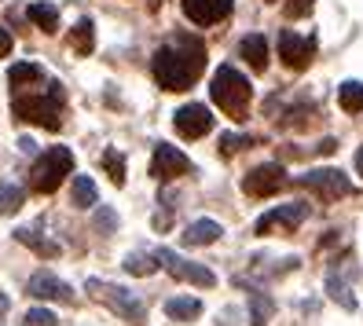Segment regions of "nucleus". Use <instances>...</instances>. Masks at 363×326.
<instances>
[{"label": "nucleus", "mask_w": 363, "mask_h": 326, "mask_svg": "<svg viewBox=\"0 0 363 326\" xmlns=\"http://www.w3.org/2000/svg\"><path fill=\"white\" fill-rule=\"evenodd\" d=\"M15 238L23 246H30L37 257H45V260H52V257H59V242H52V238H45L40 235V227H18L15 231Z\"/></svg>", "instance_id": "17"}, {"label": "nucleus", "mask_w": 363, "mask_h": 326, "mask_svg": "<svg viewBox=\"0 0 363 326\" xmlns=\"http://www.w3.org/2000/svg\"><path fill=\"white\" fill-rule=\"evenodd\" d=\"M26 293L37 297V300H62V304H74V290H70L62 279H55L52 271H37V275H30Z\"/></svg>", "instance_id": "14"}, {"label": "nucleus", "mask_w": 363, "mask_h": 326, "mask_svg": "<svg viewBox=\"0 0 363 326\" xmlns=\"http://www.w3.org/2000/svg\"><path fill=\"white\" fill-rule=\"evenodd\" d=\"M103 169H106V176H111L118 187L125 184V158L118 154L114 147H111V150H103Z\"/></svg>", "instance_id": "28"}, {"label": "nucleus", "mask_w": 363, "mask_h": 326, "mask_svg": "<svg viewBox=\"0 0 363 326\" xmlns=\"http://www.w3.org/2000/svg\"><path fill=\"white\" fill-rule=\"evenodd\" d=\"M158 253H129L125 257V271L129 275H155L158 271Z\"/></svg>", "instance_id": "25"}, {"label": "nucleus", "mask_w": 363, "mask_h": 326, "mask_svg": "<svg viewBox=\"0 0 363 326\" xmlns=\"http://www.w3.org/2000/svg\"><path fill=\"white\" fill-rule=\"evenodd\" d=\"M312 8H315V0H286L283 11H286V18H305Z\"/></svg>", "instance_id": "32"}, {"label": "nucleus", "mask_w": 363, "mask_h": 326, "mask_svg": "<svg viewBox=\"0 0 363 326\" xmlns=\"http://www.w3.org/2000/svg\"><path fill=\"white\" fill-rule=\"evenodd\" d=\"M23 326H55V315L48 308H30L23 315Z\"/></svg>", "instance_id": "31"}, {"label": "nucleus", "mask_w": 363, "mask_h": 326, "mask_svg": "<svg viewBox=\"0 0 363 326\" xmlns=\"http://www.w3.org/2000/svg\"><path fill=\"white\" fill-rule=\"evenodd\" d=\"M173 125H177V133L184 140H202L213 128V114H209L206 103H187V106H180V111L173 114Z\"/></svg>", "instance_id": "12"}, {"label": "nucleus", "mask_w": 363, "mask_h": 326, "mask_svg": "<svg viewBox=\"0 0 363 326\" xmlns=\"http://www.w3.org/2000/svg\"><path fill=\"white\" fill-rule=\"evenodd\" d=\"M89 293L106 304L114 315H121L125 322H133V326H143L147 322V304L133 293V290H125V286H114V282H103V279H89Z\"/></svg>", "instance_id": "5"}, {"label": "nucleus", "mask_w": 363, "mask_h": 326, "mask_svg": "<svg viewBox=\"0 0 363 326\" xmlns=\"http://www.w3.org/2000/svg\"><path fill=\"white\" fill-rule=\"evenodd\" d=\"M206 70V45L180 37L173 45H162L151 59V74L165 92H187Z\"/></svg>", "instance_id": "1"}, {"label": "nucleus", "mask_w": 363, "mask_h": 326, "mask_svg": "<svg viewBox=\"0 0 363 326\" xmlns=\"http://www.w3.org/2000/svg\"><path fill=\"white\" fill-rule=\"evenodd\" d=\"M70 48L77 55H89L96 48V26H92V18H81V23L70 30Z\"/></svg>", "instance_id": "21"}, {"label": "nucleus", "mask_w": 363, "mask_h": 326, "mask_svg": "<svg viewBox=\"0 0 363 326\" xmlns=\"http://www.w3.org/2000/svg\"><path fill=\"white\" fill-rule=\"evenodd\" d=\"M62 106H67V92H62V84L59 81H48L45 89H37V92H15L11 99V114L18 121H33L40 128H52V133H59V125H62Z\"/></svg>", "instance_id": "2"}, {"label": "nucleus", "mask_w": 363, "mask_h": 326, "mask_svg": "<svg viewBox=\"0 0 363 326\" xmlns=\"http://www.w3.org/2000/svg\"><path fill=\"white\" fill-rule=\"evenodd\" d=\"M74 169V154L67 147H48L33 165H30V191L33 194H52L59 191V184L70 176Z\"/></svg>", "instance_id": "4"}, {"label": "nucleus", "mask_w": 363, "mask_h": 326, "mask_svg": "<svg viewBox=\"0 0 363 326\" xmlns=\"http://www.w3.org/2000/svg\"><path fill=\"white\" fill-rule=\"evenodd\" d=\"M209 96H213V103H217L228 118L246 121V114H250V99H253V89H250L246 74H239L235 67H220L217 74H213Z\"/></svg>", "instance_id": "3"}, {"label": "nucleus", "mask_w": 363, "mask_h": 326, "mask_svg": "<svg viewBox=\"0 0 363 326\" xmlns=\"http://www.w3.org/2000/svg\"><path fill=\"white\" fill-rule=\"evenodd\" d=\"M327 293H330V297H334L345 312H356V297H352V290H349L337 275H330V279H327Z\"/></svg>", "instance_id": "27"}, {"label": "nucleus", "mask_w": 363, "mask_h": 326, "mask_svg": "<svg viewBox=\"0 0 363 326\" xmlns=\"http://www.w3.org/2000/svg\"><path fill=\"white\" fill-rule=\"evenodd\" d=\"M158 260L165 264V271L173 275V279H180V282H195V286H202V290L217 286V275H213L206 264H195V260H184V257H177L173 249H158Z\"/></svg>", "instance_id": "9"}, {"label": "nucleus", "mask_w": 363, "mask_h": 326, "mask_svg": "<svg viewBox=\"0 0 363 326\" xmlns=\"http://www.w3.org/2000/svg\"><path fill=\"white\" fill-rule=\"evenodd\" d=\"M272 315H275V300L268 293H261V290H253L250 293V322L253 326H268Z\"/></svg>", "instance_id": "20"}, {"label": "nucleus", "mask_w": 363, "mask_h": 326, "mask_svg": "<svg viewBox=\"0 0 363 326\" xmlns=\"http://www.w3.org/2000/svg\"><path fill=\"white\" fill-rule=\"evenodd\" d=\"M184 172H191V158L184 154V150H177L173 143H158L155 147V158H151V176L169 184V180H177L184 176Z\"/></svg>", "instance_id": "10"}, {"label": "nucleus", "mask_w": 363, "mask_h": 326, "mask_svg": "<svg viewBox=\"0 0 363 326\" xmlns=\"http://www.w3.org/2000/svg\"><path fill=\"white\" fill-rule=\"evenodd\" d=\"M235 0H184V15L191 18L195 26H213V23H224L231 15Z\"/></svg>", "instance_id": "13"}, {"label": "nucleus", "mask_w": 363, "mask_h": 326, "mask_svg": "<svg viewBox=\"0 0 363 326\" xmlns=\"http://www.w3.org/2000/svg\"><path fill=\"white\" fill-rule=\"evenodd\" d=\"M308 220V206L305 202H286V206H275L272 213H264L257 220V235H294Z\"/></svg>", "instance_id": "7"}, {"label": "nucleus", "mask_w": 363, "mask_h": 326, "mask_svg": "<svg viewBox=\"0 0 363 326\" xmlns=\"http://www.w3.org/2000/svg\"><path fill=\"white\" fill-rule=\"evenodd\" d=\"M165 315L177 322H191L202 315V300L199 297H173V300H165Z\"/></svg>", "instance_id": "19"}, {"label": "nucleus", "mask_w": 363, "mask_h": 326, "mask_svg": "<svg viewBox=\"0 0 363 326\" xmlns=\"http://www.w3.org/2000/svg\"><path fill=\"white\" fill-rule=\"evenodd\" d=\"M334 150H337L334 140H323V143H319V154H334Z\"/></svg>", "instance_id": "34"}, {"label": "nucleus", "mask_w": 363, "mask_h": 326, "mask_svg": "<svg viewBox=\"0 0 363 326\" xmlns=\"http://www.w3.org/2000/svg\"><path fill=\"white\" fill-rule=\"evenodd\" d=\"M283 187H286V169L279 162H264L257 169H250L246 180H242V191L250 198H268V194L283 191Z\"/></svg>", "instance_id": "8"}, {"label": "nucleus", "mask_w": 363, "mask_h": 326, "mask_svg": "<svg viewBox=\"0 0 363 326\" xmlns=\"http://www.w3.org/2000/svg\"><path fill=\"white\" fill-rule=\"evenodd\" d=\"M279 59L290 70H308V62L315 59V37H301L294 30L279 33Z\"/></svg>", "instance_id": "11"}, {"label": "nucleus", "mask_w": 363, "mask_h": 326, "mask_svg": "<svg viewBox=\"0 0 363 326\" xmlns=\"http://www.w3.org/2000/svg\"><path fill=\"white\" fill-rule=\"evenodd\" d=\"M18 147H23V150H26V154H30V150H37V143H33V140H26V136H23V140H18Z\"/></svg>", "instance_id": "35"}, {"label": "nucleus", "mask_w": 363, "mask_h": 326, "mask_svg": "<svg viewBox=\"0 0 363 326\" xmlns=\"http://www.w3.org/2000/svg\"><path fill=\"white\" fill-rule=\"evenodd\" d=\"M220 235H224V227L217 220H195V224H187V231L180 238H184V246H213Z\"/></svg>", "instance_id": "16"}, {"label": "nucleus", "mask_w": 363, "mask_h": 326, "mask_svg": "<svg viewBox=\"0 0 363 326\" xmlns=\"http://www.w3.org/2000/svg\"><path fill=\"white\" fill-rule=\"evenodd\" d=\"M337 103H341V111H345V114H359L363 111V84L359 81H345L337 89Z\"/></svg>", "instance_id": "22"}, {"label": "nucleus", "mask_w": 363, "mask_h": 326, "mask_svg": "<svg viewBox=\"0 0 363 326\" xmlns=\"http://www.w3.org/2000/svg\"><path fill=\"white\" fill-rule=\"evenodd\" d=\"M268 4H275V0H268Z\"/></svg>", "instance_id": "38"}, {"label": "nucleus", "mask_w": 363, "mask_h": 326, "mask_svg": "<svg viewBox=\"0 0 363 326\" xmlns=\"http://www.w3.org/2000/svg\"><path fill=\"white\" fill-rule=\"evenodd\" d=\"M26 15H30V23H37V30H45V33L59 30V8L48 4V0H33V4L26 8Z\"/></svg>", "instance_id": "18"}, {"label": "nucleus", "mask_w": 363, "mask_h": 326, "mask_svg": "<svg viewBox=\"0 0 363 326\" xmlns=\"http://www.w3.org/2000/svg\"><path fill=\"white\" fill-rule=\"evenodd\" d=\"M11 48H15V40H11V33H8L4 26H0V59H4V55H11Z\"/></svg>", "instance_id": "33"}, {"label": "nucleus", "mask_w": 363, "mask_h": 326, "mask_svg": "<svg viewBox=\"0 0 363 326\" xmlns=\"http://www.w3.org/2000/svg\"><path fill=\"white\" fill-rule=\"evenodd\" d=\"M26 202V191L15 184H0V216H15Z\"/></svg>", "instance_id": "24"}, {"label": "nucleus", "mask_w": 363, "mask_h": 326, "mask_svg": "<svg viewBox=\"0 0 363 326\" xmlns=\"http://www.w3.org/2000/svg\"><path fill=\"white\" fill-rule=\"evenodd\" d=\"M96 198H99L96 180L92 176H74V206L77 209H89V206H96Z\"/></svg>", "instance_id": "26"}, {"label": "nucleus", "mask_w": 363, "mask_h": 326, "mask_svg": "<svg viewBox=\"0 0 363 326\" xmlns=\"http://www.w3.org/2000/svg\"><path fill=\"white\" fill-rule=\"evenodd\" d=\"M297 184L308 187L312 194H319L323 202H337V198H349L352 194V180L341 169H312L305 176H297Z\"/></svg>", "instance_id": "6"}, {"label": "nucleus", "mask_w": 363, "mask_h": 326, "mask_svg": "<svg viewBox=\"0 0 363 326\" xmlns=\"http://www.w3.org/2000/svg\"><path fill=\"white\" fill-rule=\"evenodd\" d=\"M40 77H45V70H40L37 62H15V67L8 70V84H11L15 92L23 89V84H33V81H40Z\"/></svg>", "instance_id": "23"}, {"label": "nucleus", "mask_w": 363, "mask_h": 326, "mask_svg": "<svg viewBox=\"0 0 363 326\" xmlns=\"http://www.w3.org/2000/svg\"><path fill=\"white\" fill-rule=\"evenodd\" d=\"M253 143V136H235V133H224L220 136V154H235V150H242V147H250Z\"/></svg>", "instance_id": "30"}, {"label": "nucleus", "mask_w": 363, "mask_h": 326, "mask_svg": "<svg viewBox=\"0 0 363 326\" xmlns=\"http://www.w3.org/2000/svg\"><path fill=\"white\" fill-rule=\"evenodd\" d=\"M239 55L250 62V70H257V74H264V70H268V40H264L261 33H250V37H242Z\"/></svg>", "instance_id": "15"}, {"label": "nucleus", "mask_w": 363, "mask_h": 326, "mask_svg": "<svg viewBox=\"0 0 363 326\" xmlns=\"http://www.w3.org/2000/svg\"><path fill=\"white\" fill-rule=\"evenodd\" d=\"M4 312H8V297H4V293H0V315H4Z\"/></svg>", "instance_id": "37"}, {"label": "nucleus", "mask_w": 363, "mask_h": 326, "mask_svg": "<svg viewBox=\"0 0 363 326\" xmlns=\"http://www.w3.org/2000/svg\"><path fill=\"white\" fill-rule=\"evenodd\" d=\"M356 169H359V176H363V147L356 150Z\"/></svg>", "instance_id": "36"}, {"label": "nucleus", "mask_w": 363, "mask_h": 326, "mask_svg": "<svg viewBox=\"0 0 363 326\" xmlns=\"http://www.w3.org/2000/svg\"><path fill=\"white\" fill-rule=\"evenodd\" d=\"M92 224H96V231H103V235H114V231H118V213L106 209V206H99V209L92 213Z\"/></svg>", "instance_id": "29"}]
</instances>
